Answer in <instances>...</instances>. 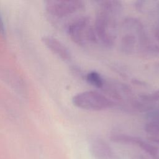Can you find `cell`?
Wrapping results in <instances>:
<instances>
[{
	"instance_id": "1",
	"label": "cell",
	"mask_w": 159,
	"mask_h": 159,
	"mask_svg": "<svg viewBox=\"0 0 159 159\" xmlns=\"http://www.w3.org/2000/svg\"><path fill=\"white\" fill-rule=\"evenodd\" d=\"M98 3L99 9L93 25L96 38L106 47H111L116 39L122 4L119 1L113 0L100 1Z\"/></svg>"
},
{
	"instance_id": "2",
	"label": "cell",
	"mask_w": 159,
	"mask_h": 159,
	"mask_svg": "<svg viewBox=\"0 0 159 159\" xmlns=\"http://www.w3.org/2000/svg\"><path fill=\"white\" fill-rule=\"evenodd\" d=\"M122 26L124 33L120 39V48L123 53H132L137 47L152 50L153 47L150 45L140 20L135 18H128L124 21Z\"/></svg>"
},
{
	"instance_id": "3",
	"label": "cell",
	"mask_w": 159,
	"mask_h": 159,
	"mask_svg": "<svg viewBox=\"0 0 159 159\" xmlns=\"http://www.w3.org/2000/svg\"><path fill=\"white\" fill-rule=\"evenodd\" d=\"M68 34L71 40L80 46H85L98 41L94 27L88 17H80L68 26Z\"/></svg>"
},
{
	"instance_id": "4",
	"label": "cell",
	"mask_w": 159,
	"mask_h": 159,
	"mask_svg": "<svg viewBox=\"0 0 159 159\" xmlns=\"http://www.w3.org/2000/svg\"><path fill=\"white\" fill-rule=\"evenodd\" d=\"M72 102L77 107L89 111L105 110L115 105L110 98L94 91L78 93L73 97Z\"/></svg>"
},
{
	"instance_id": "5",
	"label": "cell",
	"mask_w": 159,
	"mask_h": 159,
	"mask_svg": "<svg viewBox=\"0 0 159 159\" xmlns=\"http://www.w3.org/2000/svg\"><path fill=\"white\" fill-rule=\"evenodd\" d=\"M84 3L80 0H52L46 2V8L52 16L61 18L83 9Z\"/></svg>"
},
{
	"instance_id": "6",
	"label": "cell",
	"mask_w": 159,
	"mask_h": 159,
	"mask_svg": "<svg viewBox=\"0 0 159 159\" xmlns=\"http://www.w3.org/2000/svg\"><path fill=\"white\" fill-rule=\"evenodd\" d=\"M92 155L96 159H116V156L112 148L104 140L96 139L90 146Z\"/></svg>"
},
{
	"instance_id": "7",
	"label": "cell",
	"mask_w": 159,
	"mask_h": 159,
	"mask_svg": "<svg viewBox=\"0 0 159 159\" xmlns=\"http://www.w3.org/2000/svg\"><path fill=\"white\" fill-rule=\"evenodd\" d=\"M42 40L51 51L63 60H69L71 58V54L68 49L58 39L52 37L45 36L42 38Z\"/></svg>"
},
{
	"instance_id": "8",
	"label": "cell",
	"mask_w": 159,
	"mask_h": 159,
	"mask_svg": "<svg viewBox=\"0 0 159 159\" xmlns=\"http://www.w3.org/2000/svg\"><path fill=\"white\" fill-rule=\"evenodd\" d=\"M145 130L155 137H159V106L153 108L147 115Z\"/></svg>"
},
{
	"instance_id": "9",
	"label": "cell",
	"mask_w": 159,
	"mask_h": 159,
	"mask_svg": "<svg viewBox=\"0 0 159 159\" xmlns=\"http://www.w3.org/2000/svg\"><path fill=\"white\" fill-rule=\"evenodd\" d=\"M131 144L138 145L142 150L150 155L153 159H159V150L155 145L136 137H132Z\"/></svg>"
},
{
	"instance_id": "10",
	"label": "cell",
	"mask_w": 159,
	"mask_h": 159,
	"mask_svg": "<svg viewBox=\"0 0 159 159\" xmlns=\"http://www.w3.org/2000/svg\"><path fill=\"white\" fill-rule=\"evenodd\" d=\"M139 101L148 110L154 108V104L159 102V89L140 96Z\"/></svg>"
},
{
	"instance_id": "11",
	"label": "cell",
	"mask_w": 159,
	"mask_h": 159,
	"mask_svg": "<svg viewBox=\"0 0 159 159\" xmlns=\"http://www.w3.org/2000/svg\"><path fill=\"white\" fill-rule=\"evenodd\" d=\"M85 79L91 85L99 89H103L106 83V81L101 75L95 71H90L86 74Z\"/></svg>"
},
{
	"instance_id": "12",
	"label": "cell",
	"mask_w": 159,
	"mask_h": 159,
	"mask_svg": "<svg viewBox=\"0 0 159 159\" xmlns=\"http://www.w3.org/2000/svg\"><path fill=\"white\" fill-rule=\"evenodd\" d=\"M155 37L157 41L159 42V21L155 30Z\"/></svg>"
},
{
	"instance_id": "13",
	"label": "cell",
	"mask_w": 159,
	"mask_h": 159,
	"mask_svg": "<svg viewBox=\"0 0 159 159\" xmlns=\"http://www.w3.org/2000/svg\"><path fill=\"white\" fill-rule=\"evenodd\" d=\"M4 33V25H3V23L0 16V34H3Z\"/></svg>"
},
{
	"instance_id": "14",
	"label": "cell",
	"mask_w": 159,
	"mask_h": 159,
	"mask_svg": "<svg viewBox=\"0 0 159 159\" xmlns=\"http://www.w3.org/2000/svg\"><path fill=\"white\" fill-rule=\"evenodd\" d=\"M143 159H146V158H143Z\"/></svg>"
}]
</instances>
